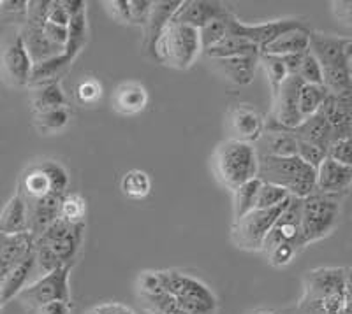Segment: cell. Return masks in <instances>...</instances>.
Returning a JSON list of instances; mask_svg holds the SVG:
<instances>
[{"label":"cell","mask_w":352,"mask_h":314,"mask_svg":"<svg viewBox=\"0 0 352 314\" xmlns=\"http://www.w3.org/2000/svg\"><path fill=\"white\" fill-rule=\"evenodd\" d=\"M85 239V223H67L58 218L34 239L36 272L39 276L74 265Z\"/></svg>","instance_id":"cell-1"},{"label":"cell","mask_w":352,"mask_h":314,"mask_svg":"<svg viewBox=\"0 0 352 314\" xmlns=\"http://www.w3.org/2000/svg\"><path fill=\"white\" fill-rule=\"evenodd\" d=\"M308 51L316 56L322 67V80H324V88L328 93L331 95L352 93V39L310 32Z\"/></svg>","instance_id":"cell-2"},{"label":"cell","mask_w":352,"mask_h":314,"mask_svg":"<svg viewBox=\"0 0 352 314\" xmlns=\"http://www.w3.org/2000/svg\"><path fill=\"white\" fill-rule=\"evenodd\" d=\"M344 267H317L303 278L298 314H344Z\"/></svg>","instance_id":"cell-3"},{"label":"cell","mask_w":352,"mask_h":314,"mask_svg":"<svg viewBox=\"0 0 352 314\" xmlns=\"http://www.w3.org/2000/svg\"><path fill=\"white\" fill-rule=\"evenodd\" d=\"M215 178L222 186L234 191L259 174V155L254 144L226 139L217 146L212 156Z\"/></svg>","instance_id":"cell-4"},{"label":"cell","mask_w":352,"mask_h":314,"mask_svg":"<svg viewBox=\"0 0 352 314\" xmlns=\"http://www.w3.org/2000/svg\"><path fill=\"white\" fill-rule=\"evenodd\" d=\"M263 183H272L287 191L291 197L305 199L317 190V171L300 156L259 155V174Z\"/></svg>","instance_id":"cell-5"},{"label":"cell","mask_w":352,"mask_h":314,"mask_svg":"<svg viewBox=\"0 0 352 314\" xmlns=\"http://www.w3.org/2000/svg\"><path fill=\"white\" fill-rule=\"evenodd\" d=\"M201 51L203 48L197 28L169 21L153 46L152 58L178 71H187L192 67Z\"/></svg>","instance_id":"cell-6"},{"label":"cell","mask_w":352,"mask_h":314,"mask_svg":"<svg viewBox=\"0 0 352 314\" xmlns=\"http://www.w3.org/2000/svg\"><path fill=\"white\" fill-rule=\"evenodd\" d=\"M157 272H159L160 288L171 295L185 311L190 314L219 313V298L206 282L175 269Z\"/></svg>","instance_id":"cell-7"},{"label":"cell","mask_w":352,"mask_h":314,"mask_svg":"<svg viewBox=\"0 0 352 314\" xmlns=\"http://www.w3.org/2000/svg\"><path fill=\"white\" fill-rule=\"evenodd\" d=\"M342 204L338 195L314 191L301 200V237L303 246L328 237L340 221Z\"/></svg>","instance_id":"cell-8"},{"label":"cell","mask_w":352,"mask_h":314,"mask_svg":"<svg viewBox=\"0 0 352 314\" xmlns=\"http://www.w3.org/2000/svg\"><path fill=\"white\" fill-rule=\"evenodd\" d=\"M71 271L72 267H60L48 274L39 276L36 281L18 293V300L28 314H34L41 306L50 302H71Z\"/></svg>","instance_id":"cell-9"},{"label":"cell","mask_w":352,"mask_h":314,"mask_svg":"<svg viewBox=\"0 0 352 314\" xmlns=\"http://www.w3.org/2000/svg\"><path fill=\"white\" fill-rule=\"evenodd\" d=\"M289 200L270 209H254L232 223L231 237L234 246L245 251H261L264 239L270 234L276 219L285 211Z\"/></svg>","instance_id":"cell-10"},{"label":"cell","mask_w":352,"mask_h":314,"mask_svg":"<svg viewBox=\"0 0 352 314\" xmlns=\"http://www.w3.org/2000/svg\"><path fill=\"white\" fill-rule=\"evenodd\" d=\"M32 60L25 49L20 28L12 30L0 40V77L12 88H23L30 84Z\"/></svg>","instance_id":"cell-11"},{"label":"cell","mask_w":352,"mask_h":314,"mask_svg":"<svg viewBox=\"0 0 352 314\" xmlns=\"http://www.w3.org/2000/svg\"><path fill=\"white\" fill-rule=\"evenodd\" d=\"M226 23H228L229 36H236L241 37V39L250 40L259 48V51L266 48L268 44H272L275 39H278L282 34L307 27L305 21L294 20V18H282V20L263 21V23H243L232 12H229V16L226 18Z\"/></svg>","instance_id":"cell-12"},{"label":"cell","mask_w":352,"mask_h":314,"mask_svg":"<svg viewBox=\"0 0 352 314\" xmlns=\"http://www.w3.org/2000/svg\"><path fill=\"white\" fill-rule=\"evenodd\" d=\"M301 200L296 197H291L285 211L282 213L280 218L276 219L270 234L264 239L263 251L264 255L273 251L275 247L291 246L294 250H303V237H301Z\"/></svg>","instance_id":"cell-13"},{"label":"cell","mask_w":352,"mask_h":314,"mask_svg":"<svg viewBox=\"0 0 352 314\" xmlns=\"http://www.w3.org/2000/svg\"><path fill=\"white\" fill-rule=\"evenodd\" d=\"M303 81L298 76H289L287 80L282 83L278 88L275 97H272V114L268 119L276 127L285 128V130H292L303 121L300 114V106H298V99H300V88Z\"/></svg>","instance_id":"cell-14"},{"label":"cell","mask_w":352,"mask_h":314,"mask_svg":"<svg viewBox=\"0 0 352 314\" xmlns=\"http://www.w3.org/2000/svg\"><path fill=\"white\" fill-rule=\"evenodd\" d=\"M229 9L222 2L213 0H182L180 8L175 12L171 21L201 30L212 21L220 20L229 14Z\"/></svg>","instance_id":"cell-15"},{"label":"cell","mask_w":352,"mask_h":314,"mask_svg":"<svg viewBox=\"0 0 352 314\" xmlns=\"http://www.w3.org/2000/svg\"><path fill=\"white\" fill-rule=\"evenodd\" d=\"M319 112L331 127L335 141L352 137V93L331 95L328 93Z\"/></svg>","instance_id":"cell-16"},{"label":"cell","mask_w":352,"mask_h":314,"mask_svg":"<svg viewBox=\"0 0 352 314\" xmlns=\"http://www.w3.org/2000/svg\"><path fill=\"white\" fill-rule=\"evenodd\" d=\"M352 184V167L326 156L324 162L317 167V190L326 195H338L351 188Z\"/></svg>","instance_id":"cell-17"},{"label":"cell","mask_w":352,"mask_h":314,"mask_svg":"<svg viewBox=\"0 0 352 314\" xmlns=\"http://www.w3.org/2000/svg\"><path fill=\"white\" fill-rule=\"evenodd\" d=\"M34 251V235L25 232L18 235L0 234V282L20 262Z\"/></svg>","instance_id":"cell-18"},{"label":"cell","mask_w":352,"mask_h":314,"mask_svg":"<svg viewBox=\"0 0 352 314\" xmlns=\"http://www.w3.org/2000/svg\"><path fill=\"white\" fill-rule=\"evenodd\" d=\"M231 130L234 137L231 139L241 141L247 144H256L264 134V118L248 104H240L229 118Z\"/></svg>","instance_id":"cell-19"},{"label":"cell","mask_w":352,"mask_h":314,"mask_svg":"<svg viewBox=\"0 0 352 314\" xmlns=\"http://www.w3.org/2000/svg\"><path fill=\"white\" fill-rule=\"evenodd\" d=\"M64 197L48 195L43 197V199H25V202H27L28 234H32L34 239L43 234L53 221L58 219V215H60V202Z\"/></svg>","instance_id":"cell-20"},{"label":"cell","mask_w":352,"mask_h":314,"mask_svg":"<svg viewBox=\"0 0 352 314\" xmlns=\"http://www.w3.org/2000/svg\"><path fill=\"white\" fill-rule=\"evenodd\" d=\"M182 0H152V8H150L148 20L144 25V51L152 56L153 46H155L157 39L160 34L164 32V28L168 27L169 21L173 20L175 12L180 8Z\"/></svg>","instance_id":"cell-21"},{"label":"cell","mask_w":352,"mask_h":314,"mask_svg":"<svg viewBox=\"0 0 352 314\" xmlns=\"http://www.w3.org/2000/svg\"><path fill=\"white\" fill-rule=\"evenodd\" d=\"M261 149L257 155L264 156H296L298 139L285 128L276 127L268 118L264 119V134L259 139Z\"/></svg>","instance_id":"cell-22"},{"label":"cell","mask_w":352,"mask_h":314,"mask_svg":"<svg viewBox=\"0 0 352 314\" xmlns=\"http://www.w3.org/2000/svg\"><path fill=\"white\" fill-rule=\"evenodd\" d=\"M148 92L138 81H127L115 88L111 97V106L115 112L122 116H136L148 106Z\"/></svg>","instance_id":"cell-23"},{"label":"cell","mask_w":352,"mask_h":314,"mask_svg":"<svg viewBox=\"0 0 352 314\" xmlns=\"http://www.w3.org/2000/svg\"><path fill=\"white\" fill-rule=\"evenodd\" d=\"M21 39H23L25 49H27L28 56L32 60V64H43V62H48V60L55 58V56L64 55V51L53 46L46 36L41 30L39 23L32 20H25L23 25L20 28Z\"/></svg>","instance_id":"cell-24"},{"label":"cell","mask_w":352,"mask_h":314,"mask_svg":"<svg viewBox=\"0 0 352 314\" xmlns=\"http://www.w3.org/2000/svg\"><path fill=\"white\" fill-rule=\"evenodd\" d=\"M213 67L236 86H247L254 81L257 65H259V55L234 56V58L212 60Z\"/></svg>","instance_id":"cell-25"},{"label":"cell","mask_w":352,"mask_h":314,"mask_svg":"<svg viewBox=\"0 0 352 314\" xmlns=\"http://www.w3.org/2000/svg\"><path fill=\"white\" fill-rule=\"evenodd\" d=\"M296 139L305 141V143L316 144V146L322 147L324 152H329L331 144L335 143V136H333L331 127L324 119V116L319 111L310 118L303 119L296 128L289 130Z\"/></svg>","instance_id":"cell-26"},{"label":"cell","mask_w":352,"mask_h":314,"mask_svg":"<svg viewBox=\"0 0 352 314\" xmlns=\"http://www.w3.org/2000/svg\"><path fill=\"white\" fill-rule=\"evenodd\" d=\"M30 106L36 112L50 111L56 108H67V97L62 90L60 80L41 81V83L30 84Z\"/></svg>","instance_id":"cell-27"},{"label":"cell","mask_w":352,"mask_h":314,"mask_svg":"<svg viewBox=\"0 0 352 314\" xmlns=\"http://www.w3.org/2000/svg\"><path fill=\"white\" fill-rule=\"evenodd\" d=\"M28 232L27 202L21 191L18 190L0 213V234L18 235Z\"/></svg>","instance_id":"cell-28"},{"label":"cell","mask_w":352,"mask_h":314,"mask_svg":"<svg viewBox=\"0 0 352 314\" xmlns=\"http://www.w3.org/2000/svg\"><path fill=\"white\" fill-rule=\"evenodd\" d=\"M310 28H296V30H289V32L282 34L278 39L268 44L266 48L261 49L263 55H273V56H285V55H300V53H307L310 48Z\"/></svg>","instance_id":"cell-29"},{"label":"cell","mask_w":352,"mask_h":314,"mask_svg":"<svg viewBox=\"0 0 352 314\" xmlns=\"http://www.w3.org/2000/svg\"><path fill=\"white\" fill-rule=\"evenodd\" d=\"M18 190H20L21 195L28 200L43 199V197L48 195H58V193H55V190H53V184L52 181H50L48 172L44 171L43 163L41 162L32 165V167H28L27 171L23 172Z\"/></svg>","instance_id":"cell-30"},{"label":"cell","mask_w":352,"mask_h":314,"mask_svg":"<svg viewBox=\"0 0 352 314\" xmlns=\"http://www.w3.org/2000/svg\"><path fill=\"white\" fill-rule=\"evenodd\" d=\"M36 272V256H34V251L23 262L18 263L2 282H0V287H2V302L8 304L9 300L12 298H16L18 293L27 287L28 279H30V274Z\"/></svg>","instance_id":"cell-31"},{"label":"cell","mask_w":352,"mask_h":314,"mask_svg":"<svg viewBox=\"0 0 352 314\" xmlns=\"http://www.w3.org/2000/svg\"><path fill=\"white\" fill-rule=\"evenodd\" d=\"M204 55L210 60H220V58H234V56H248V55H261L259 48L250 40L241 39L236 36H226L224 39L215 44L213 48L206 49Z\"/></svg>","instance_id":"cell-32"},{"label":"cell","mask_w":352,"mask_h":314,"mask_svg":"<svg viewBox=\"0 0 352 314\" xmlns=\"http://www.w3.org/2000/svg\"><path fill=\"white\" fill-rule=\"evenodd\" d=\"M140 304L148 314H190L164 290L153 293H138Z\"/></svg>","instance_id":"cell-33"},{"label":"cell","mask_w":352,"mask_h":314,"mask_svg":"<svg viewBox=\"0 0 352 314\" xmlns=\"http://www.w3.org/2000/svg\"><path fill=\"white\" fill-rule=\"evenodd\" d=\"M261 181L259 178L248 181V183L241 184L236 190L232 191V213H234V221L245 216L247 213L254 211L257 204V197H259L261 190Z\"/></svg>","instance_id":"cell-34"},{"label":"cell","mask_w":352,"mask_h":314,"mask_svg":"<svg viewBox=\"0 0 352 314\" xmlns=\"http://www.w3.org/2000/svg\"><path fill=\"white\" fill-rule=\"evenodd\" d=\"M34 119H36V128L43 136H53V134H60L64 128H67L69 121H71V111H69V106L50 109V111L36 112Z\"/></svg>","instance_id":"cell-35"},{"label":"cell","mask_w":352,"mask_h":314,"mask_svg":"<svg viewBox=\"0 0 352 314\" xmlns=\"http://www.w3.org/2000/svg\"><path fill=\"white\" fill-rule=\"evenodd\" d=\"M120 190L127 199L143 200L152 191V178L141 169H132L122 178Z\"/></svg>","instance_id":"cell-36"},{"label":"cell","mask_w":352,"mask_h":314,"mask_svg":"<svg viewBox=\"0 0 352 314\" xmlns=\"http://www.w3.org/2000/svg\"><path fill=\"white\" fill-rule=\"evenodd\" d=\"M326 97H328V90L324 88V84H301L300 99H298L301 118L307 119L316 114L320 106L324 104Z\"/></svg>","instance_id":"cell-37"},{"label":"cell","mask_w":352,"mask_h":314,"mask_svg":"<svg viewBox=\"0 0 352 314\" xmlns=\"http://www.w3.org/2000/svg\"><path fill=\"white\" fill-rule=\"evenodd\" d=\"M259 64L263 65L264 72H266L270 88H272V97H275L276 92H278V88H280L282 83L289 77V72L287 69H285L284 60H282V56L263 55V53H261Z\"/></svg>","instance_id":"cell-38"},{"label":"cell","mask_w":352,"mask_h":314,"mask_svg":"<svg viewBox=\"0 0 352 314\" xmlns=\"http://www.w3.org/2000/svg\"><path fill=\"white\" fill-rule=\"evenodd\" d=\"M87 216V202L80 193H67L60 202V215L58 218L67 223H85Z\"/></svg>","instance_id":"cell-39"},{"label":"cell","mask_w":352,"mask_h":314,"mask_svg":"<svg viewBox=\"0 0 352 314\" xmlns=\"http://www.w3.org/2000/svg\"><path fill=\"white\" fill-rule=\"evenodd\" d=\"M291 199L287 191L280 186H275L272 183H263L259 190V197H257L256 209H270V207H276L280 204L287 202Z\"/></svg>","instance_id":"cell-40"},{"label":"cell","mask_w":352,"mask_h":314,"mask_svg":"<svg viewBox=\"0 0 352 314\" xmlns=\"http://www.w3.org/2000/svg\"><path fill=\"white\" fill-rule=\"evenodd\" d=\"M41 163H43L44 171L48 172L50 181H52L55 193H58V195H67V188H69L67 169H65L60 162H56V160H43Z\"/></svg>","instance_id":"cell-41"},{"label":"cell","mask_w":352,"mask_h":314,"mask_svg":"<svg viewBox=\"0 0 352 314\" xmlns=\"http://www.w3.org/2000/svg\"><path fill=\"white\" fill-rule=\"evenodd\" d=\"M228 16L212 21V23H208L206 27L201 28L199 37H201V48H203V51L213 48L215 44H219L220 40L228 36V23H226V18Z\"/></svg>","instance_id":"cell-42"},{"label":"cell","mask_w":352,"mask_h":314,"mask_svg":"<svg viewBox=\"0 0 352 314\" xmlns=\"http://www.w3.org/2000/svg\"><path fill=\"white\" fill-rule=\"evenodd\" d=\"M298 77L307 84H324V80H322V67H320L317 58L310 51L305 53L301 67L298 71Z\"/></svg>","instance_id":"cell-43"},{"label":"cell","mask_w":352,"mask_h":314,"mask_svg":"<svg viewBox=\"0 0 352 314\" xmlns=\"http://www.w3.org/2000/svg\"><path fill=\"white\" fill-rule=\"evenodd\" d=\"M76 97L83 106H96L102 97V84L96 77H85L78 83Z\"/></svg>","instance_id":"cell-44"},{"label":"cell","mask_w":352,"mask_h":314,"mask_svg":"<svg viewBox=\"0 0 352 314\" xmlns=\"http://www.w3.org/2000/svg\"><path fill=\"white\" fill-rule=\"evenodd\" d=\"M298 156L317 171V167H319L320 163L324 162L326 156H328V152H324L322 147L316 146V144L305 143V141L298 139Z\"/></svg>","instance_id":"cell-45"},{"label":"cell","mask_w":352,"mask_h":314,"mask_svg":"<svg viewBox=\"0 0 352 314\" xmlns=\"http://www.w3.org/2000/svg\"><path fill=\"white\" fill-rule=\"evenodd\" d=\"M329 158L344 163L347 167H352V137H344L331 144L328 152Z\"/></svg>","instance_id":"cell-46"},{"label":"cell","mask_w":352,"mask_h":314,"mask_svg":"<svg viewBox=\"0 0 352 314\" xmlns=\"http://www.w3.org/2000/svg\"><path fill=\"white\" fill-rule=\"evenodd\" d=\"M109 16L118 23L131 25V2L129 0H109L102 2Z\"/></svg>","instance_id":"cell-47"},{"label":"cell","mask_w":352,"mask_h":314,"mask_svg":"<svg viewBox=\"0 0 352 314\" xmlns=\"http://www.w3.org/2000/svg\"><path fill=\"white\" fill-rule=\"evenodd\" d=\"M83 314H136V311L122 302H102L87 309Z\"/></svg>","instance_id":"cell-48"},{"label":"cell","mask_w":352,"mask_h":314,"mask_svg":"<svg viewBox=\"0 0 352 314\" xmlns=\"http://www.w3.org/2000/svg\"><path fill=\"white\" fill-rule=\"evenodd\" d=\"M331 11L342 25L352 28V0H335L331 2Z\"/></svg>","instance_id":"cell-49"},{"label":"cell","mask_w":352,"mask_h":314,"mask_svg":"<svg viewBox=\"0 0 352 314\" xmlns=\"http://www.w3.org/2000/svg\"><path fill=\"white\" fill-rule=\"evenodd\" d=\"M34 314H72V306L71 302L56 300V302H50L41 306Z\"/></svg>","instance_id":"cell-50"},{"label":"cell","mask_w":352,"mask_h":314,"mask_svg":"<svg viewBox=\"0 0 352 314\" xmlns=\"http://www.w3.org/2000/svg\"><path fill=\"white\" fill-rule=\"evenodd\" d=\"M344 314H352V267L351 269H345Z\"/></svg>","instance_id":"cell-51"},{"label":"cell","mask_w":352,"mask_h":314,"mask_svg":"<svg viewBox=\"0 0 352 314\" xmlns=\"http://www.w3.org/2000/svg\"><path fill=\"white\" fill-rule=\"evenodd\" d=\"M252 314H276V313H273V311H266V309H261V311H256V313H252Z\"/></svg>","instance_id":"cell-52"},{"label":"cell","mask_w":352,"mask_h":314,"mask_svg":"<svg viewBox=\"0 0 352 314\" xmlns=\"http://www.w3.org/2000/svg\"><path fill=\"white\" fill-rule=\"evenodd\" d=\"M2 306H4V302H2V287H0V309H2Z\"/></svg>","instance_id":"cell-53"},{"label":"cell","mask_w":352,"mask_h":314,"mask_svg":"<svg viewBox=\"0 0 352 314\" xmlns=\"http://www.w3.org/2000/svg\"><path fill=\"white\" fill-rule=\"evenodd\" d=\"M351 74H352V56H351Z\"/></svg>","instance_id":"cell-54"}]
</instances>
